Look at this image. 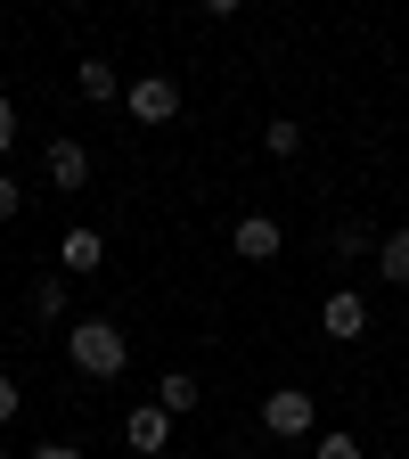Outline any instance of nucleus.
<instances>
[{"label":"nucleus","mask_w":409,"mask_h":459,"mask_svg":"<svg viewBox=\"0 0 409 459\" xmlns=\"http://www.w3.org/2000/svg\"><path fill=\"white\" fill-rule=\"evenodd\" d=\"M66 361L82 369V377H124L132 369V344H124V328H115V320H74L66 328Z\"/></svg>","instance_id":"1"},{"label":"nucleus","mask_w":409,"mask_h":459,"mask_svg":"<svg viewBox=\"0 0 409 459\" xmlns=\"http://www.w3.org/2000/svg\"><path fill=\"white\" fill-rule=\"evenodd\" d=\"M262 427H270L278 443H303V435L320 427V402H311L303 385H278V394H262Z\"/></svg>","instance_id":"2"},{"label":"nucleus","mask_w":409,"mask_h":459,"mask_svg":"<svg viewBox=\"0 0 409 459\" xmlns=\"http://www.w3.org/2000/svg\"><path fill=\"white\" fill-rule=\"evenodd\" d=\"M124 107L140 115V124H172V115H181V82L172 74H140V82H124Z\"/></svg>","instance_id":"3"},{"label":"nucleus","mask_w":409,"mask_h":459,"mask_svg":"<svg viewBox=\"0 0 409 459\" xmlns=\"http://www.w3.org/2000/svg\"><path fill=\"white\" fill-rule=\"evenodd\" d=\"M320 328H328L336 344H361V336H369V296H361V287H336V296L320 304Z\"/></svg>","instance_id":"4"},{"label":"nucleus","mask_w":409,"mask_h":459,"mask_svg":"<svg viewBox=\"0 0 409 459\" xmlns=\"http://www.w3.org/2000/svg\"><path fill=\"white\" fill-rule=\"evenodd\" d=\"M57 271H66V279H90V271H107V238H98L90 221H74L66 238H57Z\"/></svg>","instance_id":"5"},{"label":"nucleus","mask_w":409,"mask_h":459,"mask_svg":"<svg viewBox=\"0 0 409 459\" xmlns=\"http://www.w3.org/2000/svg\"><path fill=\"white\" fill-rule=\"evenodd\" d=\"M41 172H49V189H66V197H74V189L90 181V148H82V140H49Z\"/></svg>","instance_id":"6"},{"label":"nucleus","mask_w":409,"mask_h":459,"mask_svg":"<svg viewBox=\"0 0 409 459\" xmlns=\"http://www.w3.org/2000/svg\"><path fill=\"white\" fill-rule=\"evenodd\" d=\"M124 443H132L140 459H156V451L172 443V411H156V402H140V411L124 419Z\"/></svg>","instance_id":"7"},{"label":"nucleus","mask_w":409,"mask_h":459,"mask_svg":"<svg viewBox=\"0 0 409 459\" xmlns=\"http://www.w3.org/2000/svg\"><path fill=\"white\" fill-rule=\"evenodd\" d=\"M229 247H238V263H278V221L270 213H246L238 230H229Z\"/></svg>","instance_id":"8"},{"label":"nucleus","mask_w":409,"mask_h":459,"mask_svg":"<svg viewBox=\"0 0 409 459\" xmlns=\"http://www.w3.org/2000/svg\"><path fill=\"white\" fill-rule=\"evenodd\" d=\"M377 279H385V287H409V221L377 238Z\"/></svg>","instance_id":"9"},{"label":"nucleus","mask_w":409,"mask_h":459,"mask_svg":"<svg viewBox=\"0 0 409 459\" xmlns=\"http://www.w3.org/2000/svg\"><path fill=\"white\" fill-rule=\"evenodd\" d=\"M197 402H205V394H197V377H189V369H164V377H156V411H172V419H189Z\"/></svg>","instance_id":"10"},{"label":"nucleus","mask_w":409,"mask_h":459,"mask_svg":"<svg viewBox=\"0 0 409 459\" xmlns=\"http://www.w3.org/2000/svg\"><path fill=\"white\" fill-rule=\"evenodd\" d=\"M82 99L90 107H115V99H124V74H115L107 57H82Z\"/></svg>","instance_id":"11"},{"label":"nucleus","mask_w":409,"mask_h":459,"mask_svg":"<svg viewBox=\"0 0 409 459\" xmlns=\"http://www.w3.org/2000/svg\"><path fill=\"white\" fill-rule=\"evenodd\" d=\"M262 148H270V156L286 164V156L303 148V124H286V115H270V124H262Z\"/></svg>","instance_id":"12"},{"label":"nucleus","mask_w":409,"mask_h":459,"mask_svg":"<svg viewBox=\"0 0 409 459\" xmlns=\"http://www.w3.org/2000/svg\"><path fill=\"white\" fill-rule=\"evenodd\" d=\"M311 459H369V451H361V435L336 427V435H311Z\"/></svg>","instance_id":"13"},{"label":"nucleus","mask_w":409,"mask_h":459,"mask_svg":"<svg viewBox=\"0 0 409 459\" xmlns=\"http://www.w3.org/2000/svg\"><path fill=\"white\" fill-rule=\"evenodd\" d=\"M336 255H344V263H353V255H377V238H369V221H344V230H336Z\"/></svg>","instance_id":"14"},{"label":"nucleus","mask_w":409,"mask_h":459,"mask_svg":"<svg viewBox=\"0 0 409 459\" xmlns=\"http://www.w3.org/2000/svg\"><path fill=\"white\" fill-rule=\"evenodd\" d=\"M33 312H41V320H66V279H41V287H33Z\"/></svg>","instance_id":"15"},{"label":"nucleus","mask_w":409,"mask_h":459,"mask_svg":"<svg viewBox=\"0 0 409 459\" xmlns=\"http://www.w3.org/2000/svg\"><path fill=\"white\" fill-rule=\"evenodd\" d=\"M17 148V99H0V156Z\"/></svg>","instance_id":"16"},{"label":"nucleus","mask_w":409,"mask_h":459,"mask_svg":"<svg viewBox=\"0 0 409 459\" xmlns=\"http://www.w3.org/2000/svg\"><path fill=\"white\" fill-rule=\"evenodd\" d=\"M17 205H25V189L9 181V172H0V221H17Z\"/></svg>","instance_id":"17"},{"label":"nucleus","mask_w":409,"mask_h":459,"mask_svg":"<svg viewBox=\"0 0 409 459\" xmlns=\"http://www.w3.org/2000/svg\"><path fill=\"white\" fill-rule=\"evenodd\" d=\"M9 419H17V377L0 369V427H9Z\"/></svg>","instance_id":"18"},{"label":"nucleus","mask_w":409,"mask_h":459,"mask_svg":"<svg viewBox=\"0 0 409 459\" xmlns=\"http://www.w3.org/2000/svg\"><path fill=\"white\" fill-rule=\"evenodd\" d=\"M25 459H82L74 443H41V451H25Z\"/></svg>","instance_id":"19"},{"label":"nucleus","mask_w":409,"mask_h":459,"mask_svg":"<svg viewBox=\"0 0 409 459\" xmlns=\"http://www.w3.org/2000/svg\"><path fill=\"white\" fill-rule=\"evenodd\" d=\"M0 459H17V451H0Z\"/></svg>","instance_id":"20"}]
</instances>
